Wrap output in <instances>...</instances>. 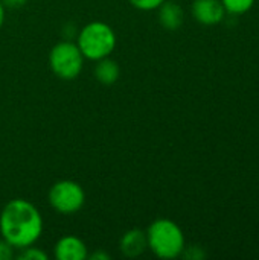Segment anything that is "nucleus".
I'll return each instance as SVG.
<instances>
[{
    "mask_svg": "<svg viewBox=\"0 0 259 260\" xmlns=\"http://www.w3.org/2000/svg\"><path fill=\"white\" fill-rule=\"evenodd\" d=\"M50 207L61 215H75L84 207L85 192L82 186L72 180L56 181L47 195Z\"/></svg>",
    "mask_w": 259,
    "mask_h": 260,
    "instance_id": "39448f33",
    "label": "nucleus"
},
{
    "mask_svg": "<svg viewBox=\"0 0 259 260\" xmlns=\"http://www.w3.org/2000/svg\"><path fill=\"white\" fill-rule=\"evenodd\" d=\"M53 254L56 260H84L89 256V250L82 239L67 235L56 241Z\"/></svg>",
    "mask_w": 259,
    "mask_h": 260,
    "instance_id": "0eeeda50",
    "label": "nucleus"
},
{
    "mask_svg": "<svg viewBox=\"0 0 259 260\" xmlns=\"http://www.w3.org/2000/svg\"><path fill=\"white\" fill-rule=\"evenodd\" d=\"M17 257L20 260H47V254L41 248H37L34 245H29L26 248H21L20 250V254Z\"/></svg>",
    "mask_w": 259,
    "mask_h": 260,
    "instance_id": "f8f14e48",
    "label": "nucleus"
},
{
    "mask_svg": "<svg viewBox=\"0 0 259 260\" xmlns=\"http://www.w3.org/2000/svg\"><path fill=\"white\" fill-rule=\"evenodd\" d=\"M182 256H185L186 259L198 260V259H203L206 254H205V251H203L200 247H189V248H186V247H185V250H183Z\"/></svg>",
    "mask_w": 259,
    "mask_h": 260,
    "instance_id": "2eb2a0df",
    "label": "nucleus"
},
{
    "mask_svg": "<svg viewBox=\"0 0 259 260\" xmlns=\"http://www.w3.org/2000/svg\"><path fill=\"white\" fill-rule=\"evenodd\" d=\"M44 229L43 216L27 200L15 198L0 212V235L15 250L35 245Z\"/></svg>",
    "mask_w": 259,
    "mask_h": 260,
    "instance_id": "f257e3e1",
    "label": "nucleus"
},
{
    "mask_svg": "<svg viewBox=\"0 0 259 260\" xmlns=\"http://www.w3.org/2000/svg\"><path fill=\"white\" fill-rule=\"evenodd\" d=\"M87 257L90 260H108L110 259V254L105 253V251H95V253L89 254Z\"/></svg>",
    "mask_w": 259,
    "mask_h": 260,
    "instance_id": "f3484780",
    "label": "nucleus"
},
{
    "mask_svg": "<svg viewBox=\"0 0 259 260\" xmlns=\"http://www.w3.org/2000/svg\"><path fill=\"white\" fill-rule=\"evenodd\" d=\"M192 17L205 26H214L223 21L226 9L221 0H194L192 2Z\"/></svg>",
    "mask_w": 259,
    "mask_h": 260,
    "instance_id": "423d86ee",
    "label": "nucleus"
},
{
    "mask_svg": "<svg viewBox=\"0 0 259 260\" xmlns=\"http://www.w3.org/2000/svg\"><path fill=\"white\" fill-rule=\"evenodd\" d=\"M119 250L128 259L142 256L148 250L147 232L139 230V229L128 230L127 233L122 235V238L119 241Z\"/></svg>",
    "mask_w": 259,
    "mask_h": 260,
    "instance_id": "6e6552de",
    "label": "nucleus"
},
{
    "mask_svg": "<svg viewBox=\"0 0 259 260\" xmlns=\"http://www.w3.org/2000/svg\"><path fill=\"white\" fill-rule=\"evenodd\" d=\"M148 248L159 259H176L182 256L186 241L182 229L171 219L160 218L150 224L147 230Z\"/></svg>",
    "mask_w": 259,
    "mask_h": 260,
    "instance_id": "f03ea898",
    "label": "nucleus"
},
{
    "mask_svg": "<svg viewBox=\"0 0 259 260\" xmlns=\"http://www.w3.org/2000/svg\"><path fill=\"white\" fill-rule=\"evenodd\" d=\"M157 18L163 29L166 30H177L182 27L185 21L183 8L174 0H165L157 9Z\"/></svg>",
    "mask_w": 259,
    "mask_h": 260,
    "instance_id": "1a4fd4ad",
    "label": "nucleus"
},
{
    "mask_svg": "<svg viewBox=\"0 0 259 260\" xmlns=\"http://www.w3.org/2000/svg\"><path fill=\"white\" fill-rule=\"evenodd\" d=\"M221 3L226 12L234 14V15H241L252 9V6L255 5V0H221Z\"/></svg>",
    "mask_w": 259,
    "mask_h": 260,
    "instance_id": "9b49d317",
    "label": "nucleus"
},
{
    "mask_svg": "<svg viewBox=\"0 0 259 260\" xmlns=\"http://www.w3.org/2000/svg\"><path fill=\"white\" fill-rule=\"evenodd\" d=\"M95 62L96 64L93 67V75H95L98 82H101L104 85H111L119 79L121 67L114 59L107 56V58H102V59L95 61Z\"/></svg>",
    "mask_w": 259,
    "mask_h": 260,
    "instance_id": "9d476101",
    "label": "nucleus"
},
{
    "mask_svg": "<svg viewBox=\"0 0 259 260\" xmlns=\"http://www.w3.org/2000/svg\"><path fill=\"white\" fill-rule=\"evenodd\" d=\"M116 43L118 38L113 27L104 21H92L76 34V46L89 61H99L110 56L116 49Z\"/></svg>",
    "mask_w": 259,
    "mask_h": 260,
    "instance_id": "7ed1b4c3",
    "label": "nucleus"
},
{
    "mask_svg": "<svg viewBox=\"0 0 259 260\" xmlns=\"http://www.w3.org/2000/svg\"><path fill=\"white\" fill-rule=\"evenodd\" d=\"M3 6L5 8H9V9H18L21 6H24L27 3V0H2Z\"/></svg>",
    "mask_w": 259,
    "mask_h": 260,
    "instance_id": "dca6fc26",
    "label": "nucleus"
},
{
    "mask_svg": "<svg viewBox=\"0 0 259 260\" xmlns=\"http://www.w3.org/2000/svg\"><path fill=\"white\" fill-rule=\"evenodd\" d=\"M130 5L139 11H156L165 0H128Z\"/></svg>",
    "mask_w": 259,
    "mask_h": 260,
    "instance_id": "ddd939ff",
    "label": "nucleus"
},
{
    "mask_svg": "<svg viewBox=\"0 0 259 260\" xmlns=\"http://www.w3.org/2000/svg\"><path fill=\"white\" fill-rule=\"evenodd\" d=\"M85 58L72 40L56 43L49 52V66L55 76L63 81H73L82 72Z\"/></svg>",
    "mask_w": 259,
    "mask_h": 260,
    "instance_id": "20e7f679",
    "label": "nucleus"
},
{
    "mask_svg": "<svg viewBox=\"0 0 259 260\" xmlns=\"http://www.w3.org/2000/svg\"><path fill=\"white\" fill-rule=\"evenodd\" d=\"M14 247L6 242L3 238L0 239V260H11L14 257Z\"/></svg>",
    "mask_w": 259,
    "mask_h": 260,
    "instance_id": "4468645a",
    "label": "nucleus"
},
{
    "mask_svg": "<svg viewBox=\"0 0 259 260\" xmlns=\"http://www.w3.org/2000/svg\"><path fill=\"white\" fill-rule=\"evenodd\" d=\"M5 6H3V3H2V0H0V29H2V26H3V23H5Z\"/></svg>",
    "mask_w": 259,
    "mask_h": 260,
    "instance_id": "a211bd4d",
    "label": "nucleus"
}]
</instances>
